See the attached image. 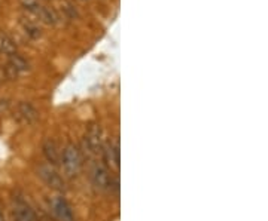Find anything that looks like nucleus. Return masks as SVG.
<instances>
[{
    "label": "nucleus",
    "instance_id": "f257e3e1",
    "mask_svg": "<svg viewBox=\"0 0 268 221\" xmlns=\"http://www.w3.org/2000/svg\"><path fill=\"white\" fill-rule=\"evenodd\" d=\"M60 164L63 166L64 172L69 177H75L79 174L81 168H82V154L81 150L75 146V144H69L64 147V150L61 153V160Z\"/></svg>",
    "mask_w": 268,
    "mask_h": 221
},
{
    "label": "nucleus",
    "instance_id": "f03ea898",
    "mask_svg": "<svg viewBox=\"0 0 268 221\" xmlns=\"http://www.w3.org/2000/svg\"><path fill=\"white\" fill-rule=\"evenodd\" d=\"M91 180H93V184L101 192H111L112 193L113 189L118 190V180L113 178L109 169L101 164L94 165L93 171H91Z\"/></svg>",
    "mask_w": 268,
    "mask_h": 221
},
{
    "label": "nucleus",
    "instance_id": "7ed1b4c3",
    "mask_svg": "<svg viewBox=\"0 0 268 221\" xmlns=\"http://www.w3.org/2000/svg\"><path fill=\"white\" fill-rule=\"evenodd\" d=\"M36 172H38V177L51 189L54 190H63L64 189V180L63 177L57 172L54 169V166L49 165V164H42L36 168Z\"/></svg>",
    "mask_w": 268,
    "mask_h": 221
},
{
    "label": "nucleus",
    "instance_id": "20e7f679",
    "mask_svg": "<svg viewBox=\"0 0 268 221\" xmlns=\"http://www.w3.org/2000/svg\"><path fill=\"white\" fill-rule=\"evenodd\" d=\"M85 146L91 153H99L103 149V129L100 125H91L85 132Z\"/></svg>",
    "mask_w": 268,
    "mask_h": 221
},
{
    "label": "nucleus",
    "instance_id": "39448f33",
    "mask_svg": "<svg viewBox=\"0 0 268 221\" xmlns=\"http://www.w3.org/2000/svg\"><path fill=\"white\" fill-rule=\"evenodd\" d=\"M15 116H16V119L20 122H23V124L26 125H31L39 119V111L34 109V106L31 103L21 101V103L16 104Z\"/></svg>",
    "mask_w": 268,
    "mask_h": 221
},
{
    "label": "nucleus",
    "instance_id": "423d86ee",
    "mask_svg": "<svg viewBox=\"0 0 268 221\" xmlns=\"http://www.w3.org/2000/svg\"><path fill=\"white\" fill-rule=\"evenodd\" d=\"M14 218L15 221H38L33 208L30 207L27 202L21 197L15 199Z\"/></svg>",
    "mask_w": 268,
    "mask_h": 221
},
{
    "label": "nucleus",
    "instance_id": "0eeeda50",
    "mask_svg": "<svg viewBox=\"0 0 268 221\" xmlns=\"http://www.w3.org/2000/svg\"><path fill=\"white\" fill-rule=\"evenodd\" d=\"M42 152L45 159L48 160L49 165L56 166L60 164V160H61V150H60L58 144H57L54 139L48 138L43 141Z\"/></svg>",
    "mask_w": 268,
    "mask_h": 221
},
{
    "label": "nucleus",
    "instance_id": "6e6552de",
    "mask_svg": "<svg viewBox=\"0 0 268 221\" xmlns=\"http://www.w3.org/2000/svg\"><path fill=\"white\" fill-rule=\"evenodd\" d=\"M52 211L60 221H73L72 208L64 197H56L52 200Z\"/></svg>",
    "mask_w": 268,
    "mask_h": 221
},
{
    "label": "nucleus",
    "instance_id": "1a4fd4ad",
    "mask_svg": "<svg viewBox=\"0 0 268 221\" xmlns=\"http://www.w3.org/2000/svg\"><path fill=\"white\" fill-rule=\"evenodd\" d=\"M39 16V19L43 21L45 24H48V26H54L58 23V15L57 12L52 9V8H49V6H39V9L36 11V14Z\"/></svg>",
    "mask_w": 268,
    "mask_h": 221
},
{
    "label": "nucleus",
    "instance_id": "9d476101",
    "mask_svg": "<svg viewBox=\"0 0 268 221\" xmlns=\"http://www.w3.org/2000/svg\"><path fill=\"white\" fill-rule=\"evenodd\" d=\"M104 157L109 165L119 168V146L118 143H109L104 147Z\"/></svg>",
    "mask_w": 268,
    "mask_h": 221
},
{
    "label": "nucleus",
    "instance_id": "9b49d317",
    "mask_svg": "<svg viewBox=\"0 0 268 221\" xmlns=\"http://www.w3.org/2000/svg\"><path fill=\"white\" fill-rule=\"evenodd\" d=\"M8 64H9V66H12V67H14V69L16 70L20 74L30 70V64H28L27 59H26L24 56L18 55V54H12V55H9Z\"/></svg>",
    "mask_w": 268,
    "mask_h": 221
},
{
    "label": "nucleus",
    "instance_id": "f8f14e48",
    "mask_svg": "<svg viewBox=\"0 0 268 221\" xmlns=\"http://www.w3.org/2000/svg\"><path fill=\"white\" fill-rule=\"evenodd\" d=\"M0 52L8 56L12 55V54H16V45H15V42L9 36L3 34V33H0Z\"/></svg>",
    "mask_w": 268,
    "mask_h": 221
},
{
    "label": "nucleus",
    "instance_id": "ddd939ff",
    "mask_svg": "<svg viewBox=\"0 0 268 221\" xmlns=\"http://www.w3.org/2000/svg\"><path fill=\"white\" fill-rule=\"evenodd\" d=\"M23 27H24V31H26V34H27L30 39H39L41 36H42V30L38 27L34 23H24L23 24Z\"/></svg>",
    "mask_w": 268,
    "mask_h": 221
},
{
    "label": "nucleus",
    "instance_id": "4468645a",
    "mask_svg": "<svg viewBox=\"0 0 268 221\" xmlns=\"http://www.w3.org/2000/svg\"><path fill=\"white\" fill-rule=\"evenodd\" d=\"M21 5H23L24 9H27L30 12H33V14H36V11L41 6L38 0H21Z\"/></svg>",
    "mask_w": 268,
    "mask_h": 221
},
{
    "label": "nucleus",
    "instance_id": "2eb2a0df",
    "mask_svg": "<svg viewBox=\"0 0 268 221\" xmlns=\"http://www.w3.org/2000/svg\"><path fill=\"white\" fill-rule=\"evenodd\" d=\"M3 73H5V77L9 79V81H16L18 76H20V73H18L12 66H9V64H6V66L3 67Z\"/></svg>",
    "mask_w": 268,
    "mask_h": 221
},
{
    "label": "nucleus",
    "instance_id": "dca6fc26",
    "mask_svg": "<svg viewBox=\"0 0 268 221\" xmlns=\"http://www.w3.org/2000/svg\"><path fill=\"white\" fill-rule=\"evenodd\" d=\"M11 110V101L8 98H0V114Z\"/></svg>",
    "mask_w": 268,
    "mask_h": 221
},
{
    "label": "nucleus",
    "instance_id": "f3484780",
    "mask_svg": "<svg viewBox=\"0 0 268 221\" xmlns=\"http://www.w3.org/2000/svg\"><path fill=\"white\" fill-rule=\"evenodd\" d=\"M0 221H5V215H3V212H2V209H0Z\"/></svg>",
    "mask_w": 268,
    "mask_h": 221
}]
</instances>
